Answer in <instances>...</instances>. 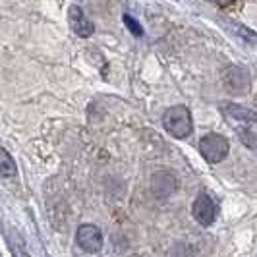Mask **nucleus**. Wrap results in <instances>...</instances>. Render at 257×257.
I'll list each match as a JSON object with an SVG mask.
<instances>
[{
  "instance_id": "1",
  "label": "nucleus",
  "mask_w": 257,
  "mask_h": 257,
  "mask_svg": "<svg viewBox=\"0 0 257 257\" xmlns=\"http://www.w3.org/2000/svg\"><path fill=\"white\" fill-rule=\"evenodd\" d=\"M222 114L230 122L238 140L249 149H257V114L253 110L234 103H224L220 106Z\"/></svg>"
},
{
  "instance_id": "2",
  "label": "nucleus",
  "mask_w": 257,
  "mask_h": 257,
  "mask_svg": "<svg viewBox=\"0 0 257 257\" xmlns=\"http://www.w3.org/2000/svg\"><path fill=\"white\" fill-rule=\"evenodd\" d=\"M163 126L176 140L188 138L193 132V120L190 108L184 106V104L170 106L167 112H165V116H163Z\"/></svg>"
},
{
  "instance_id": "3",
  "label": "nucleus",
  "mask_w": 257,
  "mask_h": 257,
  "mask_svg": "<svg viewBox=\"0 0 257 257\" xmlns=\"http://www.w3.org/2000/svg\"><path fill=\"white\" fill-rule=\"evenodd\" d=\"M228 151H230V143L220 134H207L199 142V153L211 165L222 163L228 157Z\"/></svg>"
},
{
  "instance_id": "4",
  "label": "nucleus",
  "mask_w": 257,
  "mask_h": 257,
  "mask_svg": "<svg viewBox=\"0 0 257 257\" xmlns=\"http://www.w3.org/2000/svg\"><path fill=\"white\" fill-rule=\"evenodd\" d=\"M222 85L232 95H247L251 89V79L249 74L240 66H228L222 72Z\"/></svg>"
},
{
  "instance_id": "5",
  "label": "nucleus",
  "mask_w": 257,
  "mask_h": 257,
  "mask_svg": "<svg viewBox=\"0 0 257 257\" xmlns=\"http://www.w3.org/2000/svg\"><path fill=\"white\" fill-rule=\"evenodd\" d=\"M151 193L155 199H168L172 193L178 190V178L168 172V170H159L151 176Z\"/></svg>"
},
{
  "instance_id": "6",
  "label": "nucleus",
  "mask_w": 257,
  "mask_h": 257,
  "mask_svg": "<svg viewBox=\"0 0 257 257\" xmlns=\"http://www.w3.org/2000/svg\"><path fill=\"white\" fill-rule=\"evenodd\" d=\"M77 245L89 253H97L103 249V232L95 224H81L76 232Z\"/></svg>"
},
{
  "instance_id": "7",
  "label": "nucleus",
  "mask_w": 257,
  "mask_h": 257,
  "mask_svg": "<svg viewBox=\"0 0 257 257\" xmlns=\"http://www.w3.org/2000/svg\"><path fill=\"white\" fill-rule=\"evenodd\" d=\"M192 213L193 219L197 220L201 226H211L217 219V205L207 193H199L197 199L193 201Z\"/></svg>"
},
{
  "instance_id": "8",
  "label": "nucleus",
  "mask_w": 257,
  "mask_h": 257,
  "mask_svg": "<svg viewBox=\"0 0 257 257\" xmlns=\"http://www.w3.org/2000/svg\"><path fill=\"white\" fill-rule=\"evenodd\" d=\"M68 22H70V27H72V31L76 33L77 37H83L87 39L93 35V31H95V26H93V22H91L89 18L83 14V10L79 8V6H70V10H68Z\"/></svg>"
},
{
  "instance_id": "9",
  "label": "nucleus",
  "mask_w": 257,
  "mask_h": 257,
  "mask_svg": "<svg viewBox=\"0 0 257 257\" xmlns=\"http://www.w3.org/2000/svg\"><path fill=\"white\" fill-rule=\"evenodd\" d=\"M16 172H18V168H16L12 155L8 153L4 147H0V176L12 178V176H16Z\"/></svg>"
},
{
  "instance_id": "10",
  "label": "nucleus",
  "mask_w": 257,
  "mask_h": 257,
  "mask_svg": "<svg viewBox=\"0 0 257 257\" xmlns=\"http://www.w3.org/2000/svg\"><path fill=\"white\" fill-rule=\"evenodd\" d=\"M172 257H193V249L186 244H178L172 251Z\"/></svg>"
},
{
  "instance_id": "11",
  "label": "nucleus",
  "mask_w": 257,
  "mask_h": 257,
  "mask_svg": "<svg viewBox=\"0 0 257 257\" xmlns=\"http://www.w3.org/2000/svg\"><path fill=\"white\" fill-rule=\"evenodd\" d=\"M124 22H126V24L130 26V29H132V33H136V35H142V33H143L142 27H140V24H138V22H134V20H132L130 16H126V18H124Z\"/></svg>"
},
{
  "instance_id": "12",
  "label": "nucleus",
  "mask_w": 257,
  "mask_h": 257,
  "mask_svg": "<svg viewBox=\"0 0 257 257\" xmlns=\"http://www.w3.org/2000/svg\"><path fill=\"white\" fill-rule=\"evenodd\" d=\"M213 4H217V6H220V8H228V6H232L236 0H211Z\"/></svg>"
},
{
  "instance_id": "13",
  "label": "nucleus",
  "mask_w": 257,
  "mask_h": 257,
  "mask_svg": "<svg viewBox=\"0 0 257 257\" xmlns=\"http://www.w3.org/2000/svg\"><path fill=\"white\" fill-rule=\"evenodd\" d=\"M18 255H20V257H29V255H27V253H26V251H24V249H22V247H20V249H18Z\"/></svg>"
},
{
  "instance_id": "14",
  "label": "nucleus",
  "mask_w": 257,
  "mask_h": 257,
  "mask_svg": "<svg viewBox=\"0 0 257 257\" xmlns=\"http://www.w3.org/2000/svg\"><path fill=\"white\" fill-rule=\"evenodd\" d=\"M130 257H143V255H130Z\"/></svg>"
}]
</instances>
